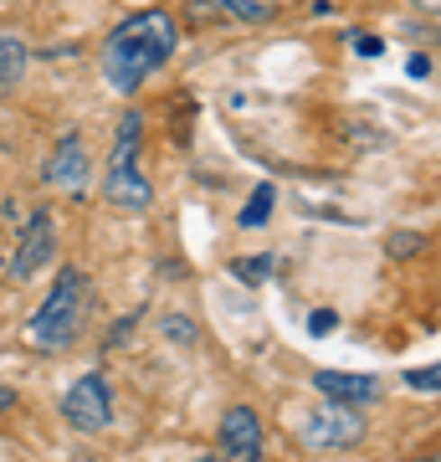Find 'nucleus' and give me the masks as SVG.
I'll use <instances>...</instances> for the list:
<instances>
[{
	"label": "nucleus",
	"instance_id": "nucleus-12",
	"mask_svg": "<svg viewBox=\"0 0 441 462\" xmlns=\"http://www.w3.org/2000/svg\"><path fill=\"white\" fill-rule=\"evenodd\" d=\"M267 211H272V185H262L257 196L242 206V226H257V221H267Z\"/></svg>",
	"mask_w": 441,
	"mask_h": 462
},
{
	"label": "nucleus",
	"instance_id": "nucleus-1",
	"mask_svg": "<svg viewBox=\"0 0 441 462\" xmlns=\"http://www.w3.org/2000/svg\"><path fill=\"white\" fill-rule=\"evenodd\" d=\"M175 51H180V21L170 11H133L103 42V57H98L103 83L114 93H124V98H133Z\"/></svg>",
	"mask_w": 441,
	"mask_h": 462
},
{
	"label": "nucleus",
	"instance_id": "nucleus-20",
	"mask_svg": "<svg viewBox=\"0 0 441 462\" xmlns=\"http://www.w3.org/2000/svg\"><path fill=\"white\" fill-rule=\"evenodd\" d=\"M421 462H436V452H426V457H421Z\"/></svg>",
	"mask_w": 441,
	"mask_h": 462
},
{
	"label": "nucleus",
	"instance_id": "nucleus-4",
	"mask_svg": "<svg viewBox=\"0 0 441 462\" xmlns=\"http://www.w3.org/2000/svg\"><path fill=\"white\" fill-rule=\"evenodd\" d=\"M298 437H303V447H318V452H328V447H354L364 437V416H360V406L324 401L318 411H308L298 421Z\"/></svg>",
	"mask_w": 441,
	"mask_h": 462
},
{
	"label": "nucleus",
	"instance_id": "nucleus-17",
	"mask_svg": "<svg viewBox=\"0 0 441 462\" xmlns=\"http://www.w3.org/2000/svg\"><path fill=\"white\" fill-rule=\"evenodd\" d=\"M164 334H170V339H185V345H190V339H196V329H190V324H185V319H164Z\"/></svg>",
	"mask_w": 441,
	"mask_h": 462
},
{
	"label": "nucleus",
	"instance_id": "nucleus-16",
	"mask_svg": "<svg viewBox=\"0 0 441 462\" xmlns=\"http://www.w3.org/2000/svg\"><path fill=\"white\" fill-rule=\"evenodd\" d=\"M334 324H339V314H334V309H318V314L308 319L313 334H334Z\"/></svg>",
	"mask_w": 441,
	"mask_h": 462
},
{
	"label": "nucleus",
	"instance_id": "nucleus-13",
	"mask_svg": "<svg viewBox=\"0 0 441 462\" xmlns=\"http://www.w3.org/2000/svg\"><path fill=\"white\" fill-rule=\"evenodd\" d=\"M267 267H272V257H236L231 273H236L242 282H262V278H267Z\"/></svg>",
	"mask_w": 441,
	"mask_h": 462
},
{
	"label": "nucleus",
	"instance_id": "nucleus-3",
	"mask_svg": "<svg viewBox=\"0 0 441 462\" xmlns=\"http://www.w3.org/2000/svg\"><path fill=\"white\" fill-rule=\"evenodd\" d=\"M62 416L67 427L82 431V437H98V431L114 427V385H108V375L87 370V375L72 380L62 396Z\"/></svg>",
	"mask_w": 441,
	"mask_h": 462
},
{
	"label": "nucleus",
	"instance_id": "nucleus-18",
	"mask_svg": "<svg viewBox=\"0 0 441 462\" xmlns=\"http://www.w3.org/2000/svg\"><path fill=\"white\" fill-rule=\"evenodd\" d=\"M11 406H16V391H11V385H0V411H11Z\"/></svg>",
	"mask_w": 441,
	"mask_h": 462
},
{
	"label": "nucleus",
	"instance_id": "nucleus-8",
	"mask_svg": "<svg viewBox=\"0 0 441 462\" xmlns=\"http://www.w3.org/2000/svg\"><path fill=\"white\" fill-rule=\"evenodd\" d=\"M190 21H216V26H262L272 21V0H190Z\"/></svg>",
	"mask_w": 441,
	"mask_h": 462
},
{
	"label": "nucleus",
	"instance_id": "nucleus-11",
	"mask_svg": "<svg viewBox=\"0 0 441 462\" xmlns=\"http://www.w3.org/2000/svg\"><path fill=\"white\" fill-rule=\"evenodd\" d=\"M26 67H32V47H26V36L0 32V93H11V88L26 78Z\"/></svg>",
	"mask_w": 441,
	"mask_h": 462
},
{
	"label": "nucleus",
	"instance_id": "nucleus-5",
	"mask_svg": "<svg viewBox=\"0 0 441 462\" xmlns=\"http://www.w3.org/2000/svg\"><path fill=\"white\" fill-rule=\"evenodd\" d=\"M51 257H57V221H51V211H32L16 236V252H11V278H36L41 267H51Z\"/></svg>",
	"mask_w": 441,
	"mask_h": 462
},
{
	"label": "nucleus",
	"instance_id": "nucleus-14",
	"mask_svg": "<svg viewBox=\"0 0 441 462\" xmlns=\"http://www.w3.org/2000/svg\"><path fill=\"white\" fill-rule=\"evenodd\" d=\"M406 385H410V391H426V396H436L441 370H436V365H426V370H406Z\"/></svg>",
	"mask_w": 441,
	"mask_h": 462
},
{
	"label": "nucleus",
	"instance_id": "nucleus-19",
	"mask_svg": "<svg viewBox=\"0 0 441 462\" xmlns=\"http://www.w3.org/2000/svg\"><path fill=\"white\" fill-rule=\"evenodd\" d=\"M190 462H226L221 452H200V457H190Z\"/></svg>",
	"mask_w": 441,
	"mask_h": 462
},
{
	"label": "nucleus",
	"instance_id": "nucleus-6",
	"mask_svg": "<svg viewBox=\"0 0 441 462\" xmlns=\"http://www.w3.org/2000/svg\"><path fill=\"white\" fill-rule=\"evenodd\" d=\"M221 457L226 462H262V416L252 406H231L221 416Z\"/></svg>",
	"mask_w": 441,
	"mask_h": 462
},
{
	"label": "nucleus",
	"instance_id": "nucleus-7",
	"mask_svg": "<svg viewBox=\"0 0 441 462\" xmlns=\"http://www.w3.org/2000/svg\"><path fill=\"white\" fill-rule=\"evenodd\" d=\"M41 180L57 185V190H82L87 185V149H82V134L67 129L57 139V149L47 154V165H41Z\"/></svg>",
	"mask_w": 441,
	"mask_h": 462
},
{
	"label": "nucleus",
	"instance_id": "nucleus-10",
	"mask_svg": "<svg viewBox=\"0 0 441 462\" xmlns=\"http://www.w3.org/2000/svg\"><path fill=\"white\" fill-rule=\"evenodd\" d=\"M313 391H324V396L339 401V406H370V401H380V380L354 375V370H318V375H313Z\"/></svg>",
	"mask_w": 441,
	"mask_h": 462
},
{
	"label": "nucleus",
	"instance_id": "nucleus-2",
	"mask_svg": "<svg viewBox=\"0 0 441 462\" xmlns=\"http://www.w3.org/2000/svg\"><path fill=\"white\" fill-rule=\"evenodd\" d=\"M87 314H93V288H87V278L78 267H62L57 282H51V293L41 298V309L26 324V339L41 355H62V349H72L82 339Z\"/></svg>",
	"mask_w": 441,
	"mask_h": 462
},
{
	"label": "nucleus",
	"instance_id": "nucleus-15",
	"mask_svg": "<svg viewBox=\"0 0 441 462\" xmlns=\"http://www.w3.org/2000/svg\"><path fill=\"white\" fill-rule=\"evenodd\" d=\"M421 247H426L421 231H395V236H390V257H416Z\"/></svg>",
	"mask_w": 441,
	"mask_h": 462
},
{
	"label": "nucleus",
	"instance_id": "nucleus-9",
	"mask_svg": "<svg viewBox=\"0 0 441 462\" xmlns=\"http://www.w3.org/2000/svg\"><path fill=\"white\" fill-rule=\"evenodd\" d=\"M103 196H108V206H118V211H149L154 190H149V175L139 170V160H133V165H108Z\"/></svg>",
	"mask_w": 441,
	"mask_h": 462
}]
</instances>
